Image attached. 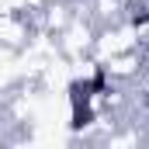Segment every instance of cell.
Instances as JSON below:
<instances>
[{
    "mask_svg": "<svg viewBox=\"0 0 149 149\" xmlns=\"http://www.w3.org/2000/svg\"><path fill=\"white\" fill-rule=\"evenodd\" d=\"M94 35H97V24L83 14H73V21L56 35V45H59V56L63 59H80V56H90L94 49Z\"/></svg>",
    "mask_w": 149,
    "mask_h": 149,
    "instance_id": "obj_1",
    "label": "cell"
},
{
    "mask_svg": "<svg viewBox=\"0 0 149 149\" xmlns=\"http://www.w3.org/2000/svg\"><path fill=\"white\" fill-rule=\"evenodd\" d=\"M101 70H104V76H108V80L132 83V80H139V76H142L146 63H142L139 49H128V52H114V56H108V59L101 63Z\"/></svg>",
    "mask_w": 149,
    "mask_h": 149,
    "instance_id": "obj_3",
    "label": "cell"
},
{
    "mask_svg": "<svg viewBox=\"0 0 149 149\" xmlns=\"http://www.w3.org/2000/svg\"><path fill=\"white\" fill-rule=\"evenodd\" d=\"M35 35L31 21L24 10H10V14H0V45L3 49H14V52H24L28 42Z\"/></svg>",
    "mask_w": 149,
    "mask_h": 149,
    "instance_id": "obj_2",
    "label": "cell"
}]
</instances>
